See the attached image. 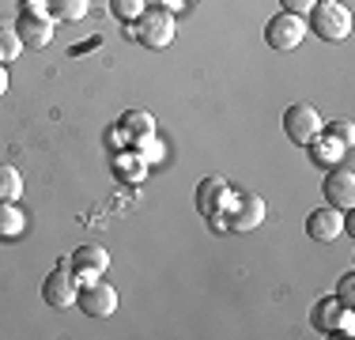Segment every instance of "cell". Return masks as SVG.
Returning a JSON list of instances; mask_svg holds the SVG:
<instances>
[{"instance_id":"6da1fadb","label":"cell","mask_w":355,"mask_h":340,"mask_svg":"<svg viewBox=\"0 0 355 340\" xmlns=\"http://www.w3.org/2000/svg\"><path fill=\"white\" fill-rule=\"evenodd\" d=\"M306 15V31H314L321 42H344L352 34V12L340 0H318Z\"/></svg>"},{"instance_id":"7a4b0ae2","label":"cell","mask_w":355,"mask_h":340,"mask_svg":"<svg viewBox=\"0 0 355 340\" xmlns=\"http://www.w3.org/2000/svg\"><path fill=\"white\" fill-rule=\"evenodd\" d=\"M174 12H166V8L151 4L144 8V12L137 15V23H132V38L140 42V46L148 49H166L174 42Z\"/></svg>"},{"instance_id":"3957f363","label":"cell","mask_w":355,"mask_h":340,"mask_svg":"<svg viewBox=\"0 0 355 340\" xmlns=\"http://www.w3.org/2000/svg\"><path fill=\"white\" fill-rule=\"evenodd\" d=\"M310 325H314L318 333H325V337H333V333L352 337V329H355L352 306H344L336 295H325V299H318L314 314H310Z\"/></svg>"},{"instance_id":"277c9868","label":"cell","mask_w":355,"mask_h":340,"mask_svg":"<svg viewBox=\"0 0 355 340\" xmlns=\"http://www.w3.org/2000/svg\"><path fill=\"white\" fill-rule=\"evenodd\" d=\"M321 129H325V121H321V114L310 102H295V106L284 110V133L295 148H306Z\"/></svg>"},{"instance_id":"5b68a950","label":"cell","mask_w":355,"mask_h":340,"mask_svg":"<svg viewBox=\"0 0 355 340\" xmlns=\"http://www.w3.org/2000/svg\"><path fill=\"white\" fill-rule=\"evenodd\" d=\"M231 201H234V189H231V182H227V178H219V174L200 178V185H197V212L205 219L227 216Z\"/></svg>"},{"instance_id":"8992f818","label":"cell","mask_w":355,"mask_h":340,"mask_svg":"<svg viewBox=\"0 0 355 340\" xmlns=\"http://www.w3.org/2000/svg\"><path fill=\"white\" fill-rule=\"evenodd\" d=\"M69 269H72V276H76V284H95L98 276L110 269V253H106V246H98V242H83V246H76V253L69 257Z\"/></svg>"},{"instance_id":"52a82bcc","label":"cell","mask_w":355,"mask_h":340,"mask_svg":"<svg viewBox=\"0 0 355 340\" xmlns=\"http://www.w3.org/2000/svg\"><path fill=\"white\" fill-rule=\"evenodd\" d=\"M302 38H306V19H302V15H291V12L272 15L268 27H265V42L272 49H284V53L295 46H302Z\"/></svg>"},{"instance_id":"ba28073f","label":"cell","mask_w":355,"mask_h":340,"mask_svg":"<svg viewBox=\"0 0 355 340\" xmlns=\"http://www.w3.org/2000/svg\"><path fill=\"white\" fill-rule=\"evenodd\" d=\"M76 306H80L87 318H110V314L117 310V287L106 284V280L98 276L95 284H83V287H80Z\"/></svg>"},{"instance_id":"9c48e42d","label":"cell","mask_w":355,"mask_h":340,"mask_svg":"<svg viewBox=\"0 0 355 340\" xmlns=\"http://www.w3.org/2000/svg\"><path fill=\"white\" fill-rule=\"evenodd\" d=\"M76 295H80V284H76L69 261H61L46 276V284H42V299L53 306V310H64V306H76Z\"/></svg>"},{"instance_id":"30bf717a","label":"cell","mask_w":355,"mask_h":340,"mask_svg":"<svg viewBox=\"0 0 355 340\" xmlns=\"http://www.w3.org/2000/svg\"><path fill=\"white\" fill-rule=\"evenodd\" d=\"M227 231H253V227L265 223V201L257 193H234L231 208H227Z\"/></svg>"},{"instance_id":"8fae6325","label":"cell","mask_w":355,"mask_h":340,"mask_svg":"<svg viewBox=\"0 0 355 340\" xmlns=\"http://www.w3.org/2000/svg\"><path fill=\"white\" fill-rule=\"evenodd\" d=\"M321 193H325V201H329V208H336V212H352L355 208V174L348 167H340V170H329L325 174V182H321Z\"/></svg>"},{"instance_id":"7c38bea8","label":"cell","mask_w":355,"mask_h":340,"mask_svg":"<svg viewBox=\"0 0 355 340\" xmlns=\"http://www.w3.org/2000/svg\"><path fill=\"white\" fill-rule=\"evenodd\" d=\"M53 27H57V19L49 12H19V23H15L23 46H31V49H46L53 42Z\"/></svg>"},{"instance_id":"4fadbf2b","label":"cell","mask_w":355,"mask_h":340,"mask_svg":"<svg viewBox=\"0 0 355 340\" xmlns=\"http://www.w3.org/2000/svg\"><path fill=\"white\" fill-rule=\"evenodd\" d=\"M117 136H121V144H129V148H137L140 140H148V136H155V117L148 114V110H125L121 117H117Z\"/></svg>"},{"instance_id":"5bb4252c","label":"cell","mask_w":355,"mask_h":340,"mask_svg":"<svg viewBox=\"0 0 355 340\" xmlns=\"http://www.w3.org/2000/svg\"><path fill=\"white\" fill-rule=\"evenodd\" d=\"M344 231V212H336V208H314L306 216V235L314 238V242H336Z\"/></svg>"},{"instance_id":"9a60e30c","label":"cell","mask_w":355,"mask_h":340,"mask_svg":"<svg viewBox=\"0 0 355 340\" xmlns=\"http://www.w3.org/2000/svg\"><path fill=\"white\" fill-rule=\"evenodd\" d=\"M306 148H310V159H314L318 167H329V170H333V167H336V163H340V159L352 151V148H344V144L336 140V136H329L325 129H321V133L314 136V140L306 144Z\"/></svg>"},{"instance_id":"2e32d148","label":"cell","mask_w":355,"mask_h":340,"mask_svg":"<svg viewBox=\"0 0 355 340\" xmlns=\"http://www.w3.org/2000/svg\"><path fill=\"white\" fill-rule=\"evenodd\" d=\"M27 231V212L15 201H0V238H19Z\"/></svg>"},{"instance_id":"e0dca14e","label":"cell","mask_w":355,"mask_h":340,"mask_svg":"<svg viewBox=\"0 0 355 340\" xmlns=\"http://www.w3.org/2000/svg\"><path fill=\"white\" fill-rule=\"evenodd\" d=\"M114 174L121 178V182H144L148 159H144L140 151H121V155H114Z\"/></svg>"},{"instance_id":"ac0fdd59","label":"cell","mask_w":355,"mask_h":340,"mask_svg":"<svg viewBox=\"0 0 355 340\" xmlns=\"http://www.w3.org/2000/svg\"><path fill=\"white\" fill-rule=\"evenodd\" d=\"M46 8H49V15L61 19V23H80L83 15H87L91 0H46Z\"/></svg>"},{"instance_id":"d6986e66","label":"cell","mask_w":355,"mask_h":340,"mask_svg":"<svg viewBox=\"0 0 355 340\" xmlns=\"http://www.w3.org/2000/svg\"><path fill=\"white\" fill-rule=\"evenodd\" d=\"M23 197V174L12 163H0V201H19Z\"/></svg>"},{"instance_id":"ffe728a7","label":"cell","mask_w":355,"mask_h":340,"mask_svg":"<svg viewBox=\"0 0 355 340\" xmlns=\"http://www.w3.org/2000/svg\"><path fill=\"white\" fill-rule=\"evenodd\" d=\"M19 53H23V38H19V31L0 27V65H12Z\"/></svg>"},{"instance_id":"44dd1931","label":"cell","mask_w":355,"mask_h":340,"mask_svg":"<svg viewBox=\"0 0 355 340\" xmlns=\"http://www.w3.org/2000/svg\"><path fill=\"white\" fill-rule=\"evenodd\" d=\"M144 8H148L144 0H110V12H114L121 23H137V15L144 12Z\"/></svg>"},{"instance_id":"7402d4cb","label":"cell","mask_w":355,"mask_h":340,"mask_svg":"<svg viewBox=\"0 0 355 340\" xmlns=\"http://www.w3.org/2000/svg\"><path fill=\"white\" fill-rule=\"evenodd\" d=\"M325 133H329V136H336V140H340L344 148H352V144H355V125H352V121H333Z\"/></svg>"},{"instance_id":"603a6c76","label":"cell","mask_w":355,"mask_h":340,"mask_svg":"<svg viewBox=\"0 0 355 340\" xmlns=\"http://www.w3.org/2000/svg\"><path fill=\"white\" fill-rule=\"evenodd\" d=\"M336 299H340L344 306L355 303V272H344L340 276V284H336Z\"/></svg>"},{"instance_id":"cb8c5ba5","label":"cell","mask_w":355,"mask_h":340,"mask_svg":"<svg viewBox=\"0 0 355 340\" xmlns=\"http://www.w3.org/2000/svg\"><path fill=\"white\" fill-rule=\"evenodd\" d=\"M314 4H318V0H280V8H284V12H291V15H302V19H306V12H310Z\"/></svg>"},{"instance_id":"d4e9b609","label":"cell","mask_w":355,"mask_h":340,"mask_svg":"<svg viewBox=\"0 0 355 340\" xmlns=\"http://www.w3.org/2000/svg\"><path fill=\"white\" fill-rule=\"evenodd\" d=\"M19 4H23V12H49L46 0H19Z\"/></svg>"},{"instance_id":"484cf974","label":"cell","mask_w":355,"mask_h":340,"mask_svg":"<svg viewBox=\"0 0 355 340\" xmlns=\"http://www.w3.org/2000/svg\"><path fill=\"white\" fill-rule=\"evenodd\" d=\"M182 4H185V0H159V8H166V12H178Z\"/></svg>"},{"instance_id":"4316f807","label":"cell","mask_w":355,"mask_h":340,"mask_svg":"<svg viewBox=\"0 0 355 340\" xmlns=\"http://www.w3.org/2000/svg\"><path fill=\"white\" fill-rule=\"evenodd\" d=\"M4 95H8V68L0 65V99H4Z\"/></svg>"},{"instance_id":"83f0119b","label":"cell","mask_w":355,"mask_h":340,"mask_svg":"<svg viewBox=\"0 0 355 340\" xmlns=\"http://www.w3.org/2000/svg\"><path fill=\"white\" fill-rule=\"evenodd\" d=\"M144 4H159V0H144Z\"/></svg>"},{"instance_id":"f1b7e54d","label":"cell","mask_w":355,"mask_h":340,"mask_svg":"<svg viewBox=\"0 0 355 340\" xmlns=\"http://www.w3.org/2000/svg\"><path fill=\"white\" fill-rule=\"evenodd\" d=\"M185 4H197V0H185Z\"/></svg>"}]
</instances>
